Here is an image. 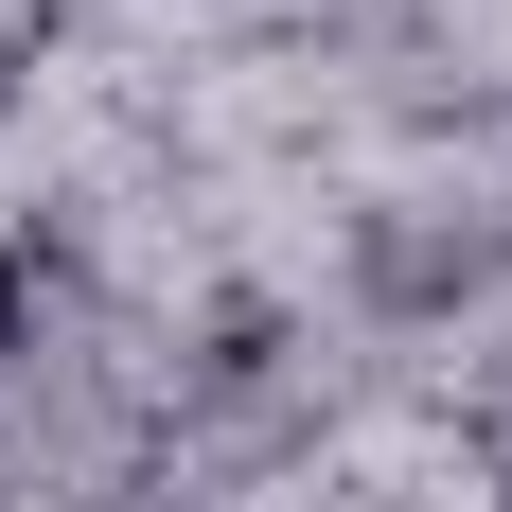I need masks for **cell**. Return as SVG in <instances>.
I'll list each match as a JSON object with an SVG mask.
<instances>
[{
    "label": "cell",
    "mask_w": 512,
    "mask_h": 512,
    "mask_svg": "<svg viewBox=\"0 0 512 512\" xmlns=\"http://www.w3.org/2000/svg\"><path fill=\"white\" fill-rule=\"evenodd\" d=\"M0 336H18V265H0Z\"/></svg>",
    "instance_id": "obj_1"
}]
</instances>
